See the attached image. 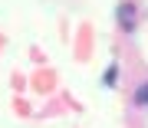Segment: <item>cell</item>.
<instances>
[{
    "label": "cell",
    "mask_w": 148,
    "mask_h": 128,
    "mask_svg": "<svg viewBox=\"0 0 148 128\" xmlns=\"http://www.w3.org/2000/svg\"><path fill=\"white\" fill-rule=\"evenodd\" d=\"M135 102H138V105H148V82L135 89Z\"/></svg>",
    "instance_id": "3"
},
{
    "label": "cell",
    "mask_w": 148,
    "mask_h": 128,
    "mask_svg": "<svg viewBox=\"0 0 148 128\" xmlns=\"http://www.w3.org/2000/svg\"><path fill=\"white\" fill-rule=\"evenodd\" d=\"M119 20H122V30L132 33V30H135V7H132V3H122V7H119Z\"/></svg>",
    "instance_id": "1"
},
{
    "label": "cell",
    "mask_w": 148,
    "mask_h": 128,
    "mask_svg": "<svg viewBox=\"0 0 148 128\" xmlns=\"http://www.w3.org/2000/svg\"><path fill=\"white\" fill-rule=\"evenodd\" d=\"M102 82H106V85H115V82H119V66H115V63H112L109 69H106V76H102Z\"/></svg>",
    "instance_id": "2"
}]
</instances>
